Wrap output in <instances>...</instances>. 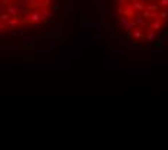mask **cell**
<instances>
[{
    "mask_svg": "<svg viewBox=\"0 0 168 150\" xmlns=\"http://www.w3.org/2000/svg\"><path fill=\"white\" fill-rule=\"evenodd\" d=\"M29 19H31V22H38V20H39V19H42V17H41V15H39V13H36V12H35V13H32V15L29 16Z\"/></svg>",
    "mask_w": 168,
    "mask_h": 150,
    "instance_id": "1",
    "label": "cell"
},
{
    "mask_svg": "<svg viewBox=\"0 0 168 150\" xmlns=\"http://www.w3.org/2000/svg\"><path fill=\"white\" fill-rule=\"evenodd\" d=\"M0 29H2V28H0Z\"/></svg>",
    "mask_w": 168,
    "mask_h": 150,
    "instance_id": "2",
    "label": "cell"
}]
</instances>
